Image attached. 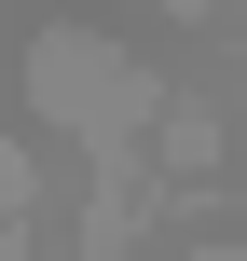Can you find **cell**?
<instances>
[{
	"label": "cell",
	"instance_id": "6da1fadb",
	"mask_svg": "<svg viewBox=\"0 0 247 261\" xmlns=\"http://www.w3.org/2000/svg\"><path fill=\"white\" fill-rule=\"evenodd\" d=\"M41 83H55V110H69V124H96V138H110L138 96H151V83H124L96 41H41Z\"/></svg>",
	"mask_w": 247,
	"mask_h": 261
}]
</instances>
